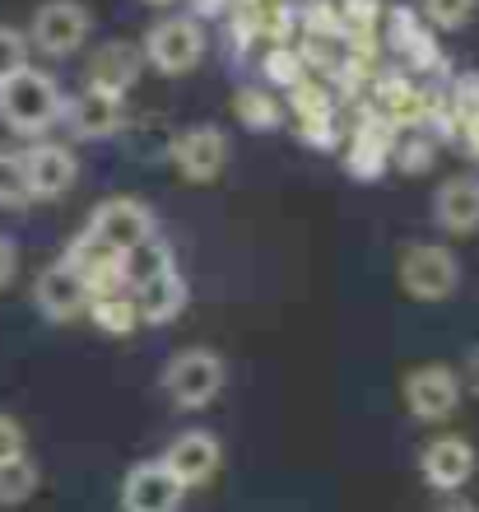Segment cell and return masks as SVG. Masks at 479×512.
Returning a JSON list of instances; mask_svg holds the SVG:
<instances>
[{"label": "cell", "mask_w": 479, "mask_h": 512, "mask_svg": "<svg viewBox=\"0 0 479 512\" xmlns=\"http://www.w3.org/2000/svg\"><path fill=\"white\" fill-rule=\"evenodd\" d=\"M19 452H28V433H24V424H19L14 415H5V410H0V461L19 457Z\"/></svg>", "instance_id": "obj_34"}, {"label": "cell", "mask_w": 479, "mask_h": 512, "mask_svg": "<svg viewBox=\"0 0 479 512\" xmlns=\"http://www.w3.org/2000/svg\"><path fill=\"white\" fill-rule=\"evenodd\" d=\"M293 10L289 0H238L233 10H228V28H233V47L242 56L247 52H261L266 56L270 47H280V42L293 38Z\"/></svg>", "instance_id": "obj_7"}, {"label": "cell", "mask_w": 479, "mask_h": 512, "mask_svg": "<svg viewBox=\"0 0 479 512\" xmlns=\"http://www.w3.org/2000/svg\"><path fill=\"white\" fill-rule=\"evenodd\" d=\"M233 117H238L247 131H280L284 103L270 94V89H252V84H242L238 94H233Z\"/></svg>", "instance_id": "obj_22"}, {"label": "cell", "mask_w": 479, "mask_h": 512, "mask_svg": "<svg viewBox=\"0 0 479 512\" xmlns=\"http://www.w3.org/2000/svg\"><path fill=\"white\" fill-rule=\"evenodd\" d=\"M61 108H66V94L56 75L47 70H14L10 80H0V122L10 126L14 135H28V140H42L61 122Z\"/></svg>", "instance_id": "obj_1"}, {"label": "cell", "mask_w": 479, "mask_h": 512, "mask_svg": "<svg viewBox=\"0 0 479 512\" xmlns=\"http://www.w3.org/2000/svg\"><path fill=\"white\" fill-rule=\"evenodd\" d=\"M456 145H461V154H466L470 163H479V112L461 117V126H456Z\"/></svg>", "instance_id": "obj_35"}, {"label": "cell", "mask_w": 479, "mask_h": 512, "mask_svg": "<svg viewBox=\"0 0 479 512\" xmlns=\"http://www.w3.org/2000/svg\"><path fill=\"white\" fill-rule=\"evenodd\" d=\"M196 5V14H210V19H219V14H228L238 0H191Z\"/></svg>", "instance_id": "obj_38"}, {"label": "cell", "mask_w": 479, "mask_h": 512, "mask_svg": "<svg viewBox=\"0 0 479 512\" xmlns=\"http://www.w3.org/2000/svg\"><path fill=\"white\" fill-rule=\"evenodd\" d=\"M61 261H70V266L80 270L89 298L131 294V252H117V247H103L98 238H89V233H75V243L66 247Z\"/></svg>", "instance_id": "obj_10"}, {"label": "cell", "mask_w": 479, "mask_h": 512, "mask_svg": "<svg viewBox=\"0 0 479 512\" xmlns=\"http://www.w3.org/2000/svg\"><path fill=\"white\" fill-rule=\"evenodd\" d=\"M438 512H479V508H475V503H470V499H447Z\"/></svg>", "instance_id": "obj_39"}, {"label": "cell", "mask_w": 479, "mask_h": 512, "mask_svg": "<svg viewBox=\"0 0 479 512\" xmlns=\"http://www.w3.org/2000/svg\"><path fill=\"white\" fill-rule=\"evenodd\" d=\"M84 317L103 331V336H131L140 326V312H135V298L131 294H103V298H89Z\"/></svg>", "instance_id": "obj_23"}, {"label": "cell", "mask_w": 479, "mask_h": 512, "mask_svg": "<svg viewBox=\"0 0 479 512\" xmlns=\"http://www.w3.org/2000/svg\"><path fill=\"white\" fill-rule=\"evenodd\" d=\"M14 275H19V247L0 233V289H10Z\"/></svg>", "instance_id": "obj_36"}, {"label": "cell", "mask_w": 479, "mask_h": 512, "mask_svg": "<svg viewBox=\"0 0 479 512\" xmlns=\"http://www.w3.org/2000/svg\"><path fill=\"white\" fill-rule=\"evenodd\" d=\"M187 489L173 480V471L154 461H135L121 480V512H182Z\"/></svg>", "instance_id": "obj_14"}, {"label": "cell", "mask_w": 479, "mask_h": 512, "mask_svg": "<svg viewBox=\"0 0 479 512\" xmlns=\"http://www.w3.org/2000/svg\"><path fill=\"white\" fill-rule=\"evenodd\" d=\"M289 94V112H293V122H303V117H326V112H335V94H331V84L326 80H298L293 89H284Z\"/></svg>", "instance_id": "obj_28"}, {"label": "cell", "mask_w": 479, "mask_h": 512, "mask_svg": "<svg viewBox=\"0 0 479 512\" xmlns=\"http://www.w3.org/2000/svg\"><path fill=\"white\" fill-rule=\"evenodd\" d=\"M89 238H98L103 247H117V252H135L140 243H149L154 233H159V219L149 210L145 201H135V196H112V201L94 205V215H89Z\"/></svg>", "instance_id": "obj_9"}, {"label": "cell", "mask_w": 479, "mask_h": 512, "mask_svg": "<svg viewBox=\"0 0 479 512\" xmlns=\"http://www.w3.org/2000/svg\"><path fill=\"white\" fill-rule=\"evenodd\" d=\"M447 103H452L456 117H470V112H479V70H466V75H456L447 89Z\"/></svg>", "instance_id": "obj_32"}, {"label": "cell", "mask_w": 479, "mask_h": 512, "mask_svg": "<svg viewBox=\"0 0 479 512\" xmlns=\"http://www.w3.org/2000/svg\"><path fill=\"white\" fill-rule=\"evenodd\" d=\"M386 33V52L396 56L400 66L410 75H424V70H442V47L433 38V28L424 24V14L410 10V5H396V10H382V24Z\"/></svg>", "instance_id": "obj_8"}, {"label": "cell", "mask_w": 479, "mask_h": 512, "mask_svg": "<svg viewBox=\"0 0 479 512\" xmlns=\"http://www.w3.org/2000/svg\"><path fill=\"white\" fill-rule=\"evenodd\" d=\"M419 14L433 33H456V28L470 24L475 14V0H419Z\"/></svg>", "instance_id": "obj_29"}, {"label": "cell", "mask_w": 479, "mask_h": 512, "mask_svg": "<svg viewBox=\"0 0 479 512\" xmlns=\"http://www.w3.org/2000/svg\"><path fill=\"white\" fill-rule=\"evenodd\" d=\"M345 38H373L382 24V0H335Z\"/></svg>", "instance_id": "obj_30"}, {"label": "cell", "mask_w": 479, "mask_h": 512, "mask_svg": "<svg viewBox=\"0 0 479 512\" xmlns=\"http://www.w3.org/2000/svg\"><path fill=\"white\" fill-rule=\"evenodd\" d=\"M33 303H38V312L47 322H75L89 308V289H84L80 270L70 266V261H52L33 280Z\"/></svg>", "instance_id": "obj_16"}, {"label": "cell", "mask_w": 479, "mask_h": 512, "mask_svg": "<svg viewBox=\"0 0 479 512\" xmlns=\"http://www.w3.org/2000/svg\"><path fill=\"white\" fill-rule=\"evenodd\" d=\"M391 145H396V126H386L373 108H363V122L349 135L345 173L359 177V182H377L391 168Z\"/></svg>", "instance_id": "obj_18"}, {"label": "cell", "mask_w": 479, "mask_h": 512, "mask_svg": "<svg viewBox=\"0 0 479 512\" xmlns=\"http://www.w3.org/2000/svg\"><path fill=\"white\" fill-rule=\"evenodd\" d=\"M461 387H466L470 396H479V345L466 354V368H461Z\"/></svg>", "instance_id": "obj_37"}, {"label": "cell", "mask_w": 479, "mask_h": 512, "mask_svg": "<svg viewBox=\"0 0 479 512\" xmlns=\"http://www.w3.org/2000/svg\"><path fill=\"white\" fill-rule=\"evenodd\" d=\"M140 56L159 75H187V70H196L205 61V28L191 14H168L159 24H149Z\"/></svg>", "instance_id": "obj_4"}, {"label": "cell", "mask_w": 479, "mask_h": 512, "mask_svg": "<svg viewBox=\"0 0 479 512\" xmlns=\"http://www.w3.org/2000/svg\"><path fill=\"white\" fill-rule=\"evenodd\" d=\"M400 289L419 303H442L461 289V256L447 243H410L396 261Z\"/></svg>", "instance_id": "obj_3"}, {"label": "cell", "mask_w": 479, "mask_h": 512, "mask_svg": "<svg viewBox=\"0 0 479 512\" xmlns=\"http://www.w3.org/2000/svg\"><path fill=\"white\" fill-rule=\"evenodd\" d=\"M433 219L442 233H475L479 229V177L456 173L433 196Z\"/></svg>", "instance_id": "obj_21"}, {"label": "cell", "mask_w": 479, "mask_h": 512, "mask_svg": "<svg viewBox=\"0 0 479 512\" xmlns=\"http://www.w3.org/2000/svg\"><path fill=\"white\" fill-rule=\"evenodd\" d=\"M145 5H173V0H145Z\"/></svg>", "instance_id": "obj_40"}, {"label": "cell", "mask_w": 479, "mask_h": 512, "mask_svg": "<svg viewBox=\"0 0 479 512\" xmlns=\"http://www.w3.org/2000/svg\"><path fill=\"white\" fill-rule=\"evenodd\" d=\"M24 173H28V196L33 201H56V196H66L80 182V159L61 140H33L24 149Z\"/></svg>", "instance_id": "obj_13"}, {"label": "cell", "mask_w": 479, "mask_h": 512, "mask_svg": "<svg viewBox=\"0 0 479 512\" xmlns=\"http://www.w3.org/2000/svg\"><path fill=\"white\" fill-rule=\"evenodd\" d=\"M168 159L187 182L205 187L228 168V135L219 126H191L168 145Z\"/></svg>", "instance_id": "obj_15"}, {"label": "cell", "mask_w": 479, "mask_h": 512, "mask_svg": "<svg viewBox=\"0 0 479 512\" xmlns=\"http://www.w3.org/2000/svg\"><path fill=\"white\" fill-rule=\"evenodd\" d=\"M66 131L75 140H107L126 126V94H107V89H84V94L66 98Z\"/></svg>", "instance_id": "obj_17"}, {"label": "cell", "mask_w": 479, "mask_h": 512, "mask_svg": "<svg viewBox=\"0 0 479 512\" xmlns=\"http://www.w3.org/2000/svg\"><path fill=\"white\" fill-rule=\"evenodd\" d=\"M28 66V38L19 33V28L0 24V80H10L14 70Z\"/></svg>", "instance_id": "obj_31"}, {"label": "cell", "mask_w": 479, "mask_h": 512, "mask_svg": "<svg viewBox=\"0 0 479 512\" xmlns=\"http://www.w3.org/2000/svg\"><path fill=\"white\" fill-rule=\"evenodd\" d=\"M224 382H228V364L214 350H182L163 364V391H168V401H173L177 410H187V415H196V410L219 401Z\"/></svg>", "instance_id": "obj_2"}, {"label": "cell", "mask_w": 479, "mask_h": 512, "mask_svg": "<svg viewBox=\"0 0 479 512\" xmlns=\"http://www.w3.org/2000/svg\"><path fill=\"white\" fill-rule=\"evenodd\" d=\"M131 289H135L131 298H135V312H140V326H168L187 308V280L177 275V266L159 270V275H145Z\"/></svg>", "instance_id": "obj_20"}, {"label": "cell", "mask_w": 479, "mask_h": 512, "mask_svg": "<svg viewBox=\"0 0 479 512\" xmlns=\"http://www.w3.org/2000/svg\"><path fill=\"white\" fill-rule=\"evenodd\" d=\"M438 159V140L424 131V126H410V131H396V145H391V163L400 173H428Z\"/></svg>", "instance_id": "obj_25"}, {"label": "cell", "mask_w": 479, "mask_h": 512, "mask_svg": "<svg viewBox=\"0 0 479 512\" xmlns=\"http://www.w3.org/2000/svg\"><path fill=\"white\" fill-rule=\"evenodd\" d=\"M475 443L461 438V433H438L433 443H424L419 452V475H424L428 489H438V494H461V489L475 480Z\"/></svg>", "instance_id": "obj_11"}, {"label": "cell", "mask_w": 479, "mask_h": 512, "mask_svg": "<svg viewBox=\"0 0 479 512\" xmlns=\"http://www.w3.org/2000/svg\"><path fill=\"white\" fill-rule=\"evenodd\" d=\"M400 396H405V410H410L419 424H442L452 419L466 401V387H461V373L447 364H419L405 373L400 382Z\"/></svg>", "instance_id": "obj_6"}, {"label": "cell", "mask_w": 479, "mask_h": 512, "mask_svg": "<svg viewBox=\"0 0 479 512\" xmlns=\"http://www.w3.org/2000/svg\"><path fill=\"white\" fill-rule=\"evenodd\" d=\"M94 33V14L84 0H42L33 19H28V47H38L42 56H75Z\"/></svg>", "instance_id": "obj_5"}, {"label": "cell", "mask_w": 479, "mask_h": 512, "mask_svg": "<svg viewBox=\"0 0 479 512\" xmlns=\"http://www.w3.org/2000/svg\"><path fill=\"white\" fill-rule=\"evenodd\" d=\"M28 201H33V196H28L24 154L0 145V210H24Z\"/></svg>", "instance_id": "obj_27"}, {"label": "cell", "mask_w": 479, "mask_h": 512, "mask_svg": "<svg viewBox=\"0 0 479 512\" xmlns=\"http://www.w3.org/2000/svg\"><path fill=\"white\" fill-rule=\"evenodd\" d=\"M140 70H145V56H140V47L135 42H103V47H94L89 52V61H84V80H89V89H107V94H126L135 80H140Z\"/></svg>", "instance_id": "obj_19"}, {"label": "cell", "mask_w": 479, "mask_h": 512, "mask_svg": "<svg viewBox=\"0 0 479 512\" xmlns=\"http://www.w3.org/2000/svg\"><path fill=\"white\" fill-rule=\"evenodd\" d=\"M38 461L28 457V452H19V457L0 461V503L5 508H19V503H28L33 494H38Z\"/></svg>", "instance_id": "obj_24"}, {"label": "cell", "mask_w": 479, "mask_h": 512, "mask_svg": "<svg viewBox=\"0 0 479 512\" xmlns=\"http://www.w3.org/2000/svg\"><path fill=\"white\" fill-rule=\"evenodd\" d=\"M261 75H266L270 89H293V84L307 80L312 70H307L303 52H298L293 42H280V47H270V52L261 56Z\"/></svg>", "instance_id": "obj_26"}, {"label": "cell", "mask_w": 479, "mask_h": 512, "mask_svg": "<svg viewBox=\"0 0 479 512\" xmlns=\"http://www.w3.org/2000/svg\"><path fill=\"white\" fill-rule=\"evenodd\" d=\"M298 140H303L307 149H335V140H340L335 112H326V117H303V122H298Z\"/></svg>", "instance_id": "obj_33"}, {"label": "cell", "mask_w": 479, "mask_h": 512, "mask_svg": "<svg viewBox=\"0 0 479 512\" xmlns=\"http://www.w3.org/2000/svg\"><path fill=\"white\" fill-rule=\"evenodd\" d=\"M159 461L173 471V480L182 489H205L224 466V443L210 429H182L173 443L163 447Z\"/></svg>", "instance_id": "obj_12"}]
</instances>
